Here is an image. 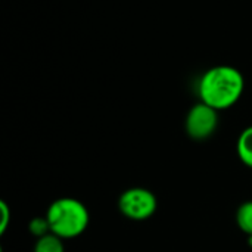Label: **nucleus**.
Listing matches in <instances>:
<instances>
[{
	"label": "nucleus",
	"instance_id": "f257e3e1",
	"mask_svg": "<svg viewBox=\"0 0 252 252\" xmlns=\"http://www.w3.org/2000/svg\"><path fill=\"white\" fill-rule=\"evenodd\" d=\"M245 80L242 72L230 65H217L204 72L198 93L201 102L217 111L232 108L242 96Z\"/></svg>",
	"mask_w": 252,
	"mask_h": 252
},
{
	"label": "nucleus",
	"instance_id": "f03ea898",
	"mask_svg": "<svg viewBox=\"0 0 252 252\" xmlns=\"http://www.w3.org/2000/svg\"><path fill=\"white\" fill-rule=\"evenodd\" d=\"M50 232L61 239H74L83 235L89 226L87 207L75 198H59L53 201L46 213Z\"/></svg>",
	"mask_w": 252,
	"mask_h": 252
},
{
	"label": "nucleus",
	"instance_id": "7ed1b4c3",
	"mask_svg": "<svg viewBox=\"0 0 252 252\" xmlns=\"http://www.w3.org/2000/svg\"><path fill=\"white\" fill-rule=\"evenodd\" d=\"M158 208V199L154 192L145 188H131L118 198L120 213L133 221H145L154 217Z\"/></svg>",
	"mask_w": 252,
	"mask_h": 252
},
{
	"label": "nucleus",
	"instance_id": "20e7f679",
	"mask_svg": "<svg viewBox=\"0 0 252 252\" xmlns=\"http://www.w3.org/2000/svg\"><path fill=\"white\" fill-rule=\"evenodd\" d=\"M219 127V111L210 105L199 102L193 105L185 121L186 133L190 139L202 142L210 139Z\"/></svg>",
	"mask_w": 252,
	"mask_h": 252
},
{
	"label": "nucleus",
	"instance_id": "39448f33",
	"mask_svg": "<svg viewBox=\"0 0 252 252\" xmlns=\"http://www.w3.org/2000/svg\"><path fill=\"white\" fill-rule=\"evenodd\" d=\"M236 151L239 159L247 165L252 168V126L247 127L238 139L236 143Z\"/></svg>",
	"mask_w": 252,
	"mask_h": 252
},
{
	"label": "nucleus",
	"instance_id": "423d86ee",
	"mask_svg": "<svg viewBox=\"0 0 252 252\" xmlns=\"http://www.w3.org/2000/svg\"><path fill=\"white\" fill-rule=\"evenodd\" d=\"M63 239L59 236L49 233L43 238H38L34 245V252H65Z\"/></svg>",
	"mask_w": 252,
	"mask_h": 252
},
{
	"label": "nucleus",
	"instance_id": "0eeeda50",
	"mask_svg": "<svg viewBox=\"0 0 252 252\" xmlns=\"http://www.w3.org/2000/svg\"><path fill=\"white\" fill-rule=\"evenodd\" d=\"M236 224L247 236L252 235V201L239 205L236 211Z\"/></svg>",
	"mask_w": 252,
	"mask_h": 252
},
{
	"label": "nucleus",
	"instance_id": "6e6552de",
	"mask_svg": "<svg viewBox=\"0 0 252 252\" xmlns=\"http://www.w3.org/2000/svg\"><path fill=\"white\" fill-rule=\"evenodd\" d=\"M28 230H30V233L34 236V238H43V236H46V235H49V233H52L50 232V224H49V221H47V217L44 216V217H34L31 221H30V224H28Z\"/></svg>",
	"mask_w": 252,
	"mask_h": 252
},
{
	"label": "nucleus",
	"instance_id": "1a4fd4ad",
	"mask_svg": "<svg viewBox=\"0 0 252 252\" xmlns=\"http://www.w3.org/2000/svg\"><path fill=\"white\" fill-rule=\"evenodd\" d=\"M0 210H1V224H0V233H4L7 226H9V221H10V210L7 207L6 202H0Z\"/></svg>",
	"mask_w": 252,
	"mask_h": 252
},
{
	"label": "nucleus",
	"instance_id": "9d476101",
	"mask_svg": "<svg viewBox=\"0 0 252 252\" xmlns=\"http://www.w3.org/2000/svg\"><path fill=\"white\" fill-rule=\"evenodd\" d=\"M248 245H250V247L252 248V235H250V236H248Z\"/></svg>",
	"mask_w": 252,
	"mask_h": 252
}]
</instances>
